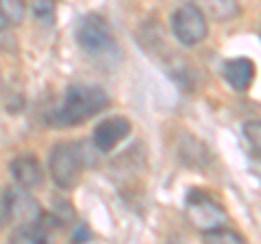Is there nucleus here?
<instances>
[{
	"label": "nucleus",
	"instance_id": "obj_1",
	"mask_svg": "<svg viewBox=\"0 0 261 244\" xmlns=\"http://www.w3.org/2000/svg\"><path fill=\"white\" fill-rule=\"evenodd\" d=\"M109 105V96L96 85L79 83L65 89V96L55 111V120L59 127H76L85 120L94 118Z\"/></svg>",
	"mask_w": 261,
	"mask_h": 244
},
{
	"label": "nucleus",
	"instance_id": "obj_2",
	"mask_svg": "<svg viewBox=\"0 0 261 244\" xmlns=\"http://www.w3.org/2000/svg\"><path fill=\"white\" fill-rule=\"evenodd\" d=\"M48 170H50L53 181L57 188L72 190L79 183L81 173H83V155L76 144H55L48 157Z\"/></svg>",
	"mask_w": 261,
	"mask_h": 244
},
{
	"label": "nucleus",
	"instance_id": "obj_3",
	"mask_svg": "<svg viewBox=\"0 0 261 244\" xmlns=\"http://www.w3.org/2000/svg\"><path fill=\"white\" fill-rule=\"evenodd\" d=\"M76 42L87 55H94V57L107 55L111 48L116 46L111 24L98 13H87V15H83V18L79 20V24H76Z\"/></svg>",
	"mask_w": 261,
	"mask_h": 244
},
{
	"label": "nucleus",
	"instance_id": "obj_4",
	"mask_svg": "<svg viewBox=\"0 0 261 244\" xmlns=\"http://www.w3.org/2000/svg\"><path fill=\"white\" fill-rule=\"evenodd\" d=\"M185 214H187V221H190L196 229H200V233L224 227L226 218H228L224 207L220 205L216 199H211L209 194L200 192V190L190 192L187 203H185Z\"/></svg>",
	"mask_w": 261,
	"mask_h": 244
},
{
	"label": "nucleus",
	"instance_id": "obj_5",
	"mask_svg": "<svg viewBox=\"0 0 261 244\" xmlns=\"http://www.w3.org/2000/svg\"><path fill=\"white\" fill-rule=\"evenodd\" d=\"M207 15L194 3L181 5L172 15V33L183 46H196L207 37Z\"/></svg>",
	"mask_w": 261,
	"mask_h": 244
},
{
	"label": "nucleus",
	"instance_id": "obj_6",
	"mask_svg": "<svg viewBox=\"0 0 261 244\" xmlns=\"http://www.w3.org/2000/svg\"><path fill=\"white\" fill-rule=\"evenodd\" d=\"M3 207H5V216L9 218V221H13L15 225L35 223V221H39V218L44 216L39 203L31 197V190L22 188V185L5 190Z\"/></svg>",
	"mask_w": 261,
	"mask_h": 244
},
{
	"label": "nucleus",
	"instance_id": "obj_7",
	"mask_svg": "<svg viewBox=\"0 0 261 244\" xmlns=\"http://www.w3.org/2000/svg\"><path fill=\"white\" fill-rule=\"evenodd\" d=\"M128 133H130V122L124 116H113V118L98 122L94 133H92V142L98 151L109 153L116 149Z\"/></svg>",
	"mask_w": 261,
	"mask_h": 244
},
{
	"label": "nucleus",
	"instance_id": "obj_8",
	"mask_svg": "<svg viewBox=\"0 0 261 244\" xmlns=\"http://www.w3.org/2000/svg\"><path fill=\"white\" fill-rule=\"evenodd\" d=\"M11 175L15 183L27 190H37L44 183V166L33 155H20L11 161Z\"/></svg>",
	"mask_w": 261,
	"mask_h": 244
},
{
	"label": "nucleus",
	"instance_id": "obj_9",
	"mask_svg": "<svg viewBox=\"0 0 261 244\" xmlns=\"http://www.w3.org/2000/svg\"><path fill=\"white\" fill-rule=\"evenodd\" d=\"M224 79L228 81V85L240 89H248L252 79H255V63L246 57H238V59H228L224 63Z\"/></svg>",
	"mask_w": 261,
	"mask_h": 244
},
{
	"label": "nucleus",
	"instance_id": "obj_10",
	"mask_svg": "<svg viewBox=\"0 0 261 244\" xmlns=\"http://www.w3.org/2000/svg\"><path fill=\"white\" fill-rule=\"evenodd\" d=\"M198 9L214 20H233L240 15V0H194Z\"/></svg>",
	"mask_w": 261,
	"mask_h": 244
},
{
	"label": "nucleus",
	"instance_id": "obj_11",
	"mask_svg": "<svg viewBox=\"0 0 261 244\" xmlns=\"http://www.w3.org/2000/svg\"><path fill=\"white\" fill-rule=\"evenodd\" d=\"M27 15V0H0V18L7 24H20Z\"/></svg>",
	"mask_w": 261,
	"mask_h": 244
},
{
	"label": "nucleus",
	"instance_id": "obj_12",
	"mask_svg": "<svg viewBox=\"0 0 261 244\" xmlns=\"http://www.w3.org/2000/svg\"><path fill=\"white\" fill-rule=\"evenodd\" d=\"M202 238L207 242H226V244H242L244 242V235L235 233L226 227H218V229H211V231H202Z\"/></svg>",
	"mask_w": 261,
	"mask_h": 244
},
{
	"label": "nucleus",
	"instance_id": "obj_13",
	"mask_svg": "<svg viewBox=\"0 0 261 244\" xmlns=\"http://www.w3.org/2000/svg\"><path fill=\"white\" fill-rule=\"evenodd\" d=\"M31 5L37 22L50 24L55 20V0H31Z\"/></svg>",
	"mask_w": 261,
	"mask_h": 244
},
{
	"label": "nucleus",
	"instance_id": "obj_14",
	"mask_svg": "<svg viewBox=\"0 0 261 244\" xmlns=\"http://www.w3.org/2000/svg\"><path fill=\"white\" fill-rule=\"evenodd\" d=\"M244 137L252 151L261 155V120H250L244 125Z\"/></svg>",
	"mask_w": 261,
	"mask_h": 244
},
{
	"label": "nucleus",
	"instance_id": "obj_15",
	"mask_svg": "<svg viewBox=\"0 0 261 244\" xmlns=\"http://www.w3.org/2000/svg\"><path fill=\"white\" fill-rule=\"evenodd\" d=\"M87 238H89V231L85 229L83 225H81V233H79V231L74 233V240H87Z\"/></svg>",
	"mask_w": 261,
	"mask_h": 244
},
{
	"label": "nucleus",
	"instance_id": "obj_16",
	"mask_svg": "<svg viewBox=\"0 0 261 244\" xmlns=\"http://www.w3.org/2000/svg\"><path fill=\"white\" fill-rule=\"evenodd\" d=\"M5 218H7V216H5V207H3V205H0V227H3V225H5Z\"/></svg>",
	"mask_w": 261,
	"mask_h": 244
},
{
	"label": "nucleus",
	"instance_id": "obj_17",
	"mask_svg": "<svg viewBox=\"0 0 261 244\" xmlns=\"http://www.w3.org/2000/svg\"><path fill=\"white\" fill-rule=\"evenodd\" d=\"M0 92H3V77H0Z\"/></svg>",
	"mask_w": 261,
	"mask_h": 244
}]
</instances>
